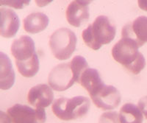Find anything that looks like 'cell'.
Masks as SVG:
<instances>
[{
	"label": "cell",
	"instance_id": "9",
	"mask_svg": "<svg viewBox=\"0 0 147 123\" xmlns=\"http://www.w3.org/2000/svg\"><path fill=\"white\" fill-rule=\"evenodd\" d=\"M11 52L16 59V64H23L38 57L35 52L34 41L28 36H22L13 41Z\"/></svg>",
	"mask_w": 147,
	"mask_h": 123
},
{
	"label": "cell",
	"instance_id": "6",
	"mask_svg": "<svg viewBox=\"0 0 147 123\" xmlns=\"http://www.w3.org/2000/svg\"><path fill=\"white\" fill-rule=\"evenodd\" d=\"M49 84L53 90L64 91L71 87L75 81L71 63L60 64L49 73Z\"/></svg>",
	"mask_w": 147,
	"mask_h": 123
},
{
	"label": "cell",
	"instance_id": "12",
	"mask_svg": "<svg viewBox=\"0 0 147 123\" xmlns=\"http://www.w3.org/2000/svg\"><path fill=\"white\" fill-rule=\"evenodd\" d=\"M90 1H74L66 10V19L71 25L80 27L82 23L89 19Z\"/></svg>",
	"mask_w": 147,
	"mask_h": 123
},
{
	"label": "cell",
	"instance_id": "16",
	"mask_svg": "<svg viewBox=\"0 0 147 123\" xmlns=\"http://www.w3.org/2000/svg\"><path fill=\"white\" fill-rule=\"evenodd\" d=\"M121 123H143L144 116L140 108L132 103H126L119 112Z\"/></svg>",
	"mask_w": 147,
	"mask_h": 123
},
{
	"label": "cell",
	"instance_id": "18",
	"mask_svg": "<svg viewBox=\"0 0 147 123\" xmlns=\"http://www.w3.org/2000/svg\"><path fill=\"white\" fill-rule=\"evenodd\" d=\"M99 123H121V122L116 111H109L102 114Z\"/></svg>",
	"mask_w": 147,
	"mask_h": 123
},
{
	"label": "cell",
	"instance_id": "17",
	"mask_svg": "<svg viewBox=\"0 0 147 123\" xmlns=\"http://www.w3.org/2000/svg\"><path fill=\"white\" fill-rule=\"evenodd\" d=\"M71 69L73 70L75 81L79 83L80 78V76L82 75V72L85 69L89 68L88 64L85 57L80 55H77L71 61Z\"/></svg>",
	"mask_w": 147,
	"mask_h": 123
},
{
	"label": "cell",
	"instance_id": "15",
	"mask_svg": "<svg viewBox=\"0 0 147 123\" xmlns=\"http://www.w3.org/2000/svg\"><path fill=\"white\" fill-rule=\"evenodd\" d=\"M79 83L85 88L90 95L105 84L99 72L96 69L91 68H88L82 72Z\"/></svg>",
	"mask_w": 147,
	"mask_h": 123
},
{
	"label": "cell",
	"instance_id": "10",
	"mask_svg": "<svg viewBox=\"0 0 147 123\" xmlns=\"http://www.w3.org/2000/svg\"><path fill=\"white\" fill-rule=\"evenodd\" d=\"M54 93L52 89L47 84H38L30 89L27 100L31 105L37 108L49 106L53 102Z\"/></svg>",
	"mask_w": 147,
	"mask_h": 123
},
{
	"label": "cell",
	"instance_id": "3",
	"mask_svg": "<svg viewBox=\"0 0 147 123\" xmlns=\"http://www.w3.org/2000/svg\"><path fill=\"white\" fill-rule=\"evenodd\" d=\"M90 102L86 97L77 96L72 98L61 97L53 103L52 110L61 120L70 121L81 118L88 112Z\"/></svg>",
	"mask_w": 147,
	"mask_h": 123
},
{
	"label": "cell",
	"instance_id": "14",
	"mask_svg": "<svg viewBox=\"0 0 147 123\" xmlns=\"http://www.w3.org/2000/svg\"><path fill=\"white\" fill-rule=\"evenodd\" d=\"M49 23V17L43 13H32L24 19V28L26 32L36 34L46 30Z\"/></svg>",
	"mask_w": 147,
	"mask_h": 123
},
{
	"label": "cell",
	"instance_id": "11",
	"mask_svg": "<svg viewBox=\"0 0 147 123\" xmlns=\"http://www.w3.org/2000/svg\"><path fill=\"white\" fill-rule=\"evenodd\" d=\"M20 27L18 15L11 9L1 7L0 9V34L6 39H10L16 35Z\"/></svg>",
	"mask_w": 147,
	"mask_h": 123
},
{
	"label": "cell",
	"instance_id": "19",
	"mask_svg": "<svg viewBox=\"0 0 147 123\" xmlns=\"http://www.w3.org/2000/svg\"><path fill=\"white\" fill-rule=\"evenodd\" d=\"M138 108H140V111L147 119V96L144 97L139 100Z\"/></svg>",
	"mask_w": 147,
	"mask_h": 123
},
{
	"label": "cell",
	"instance_id": "4",
	"mask_svg": "<svg viewBox=\"0 0 147 123\" xmlns=\"http://www.w3.org/2000/svg\"><path fill=\"white\" fill-rule=\"evenodd\" d=\"M76 34L69 28H60L52 33L49 47L52 54L59 61L69 59L77 47Z\"/></svg>",
	"mask_w": 147,
	"mask_h": 123
},
{
	"label": "cell",
	"instance_id": "1",
	"mask_svg": "<svg viewBox=\"0 0 147 123\" xmlns=\"http://www.w3.org/2000/svg\"><path fill=\"white\" fill-rule=\"evenodd\" d=\"M138 49L132 41L121 38L113 47L112 55L116 62L132 74H138L146 66L145 57Z\"/></svg>",
	"mask_w": 147,
	"mask_h": 123
},
{
	"label": "cell",
	"instance_id": "2",
	"mask_svg": "<svg viewBox=\"0 0 147 123\" xmlns=\"http://www.w3.org/2000/svg\"><path fill=\"white\" fill-rule=\"evenodd\" d=\"M116 27L111 23L108 17L99 16L93 24L84 30L82 36L86 45L94 50H98L102 45L108 44L114 40Z\"/></svg>",
	"mask_w": 147,
	"mask_h": 123
},
{
	"label": "cell",
	"instance_id": "5",
	"mask_svg": "<svg viewBox=\"0 0 147 123\" xmlns=\"http://www.w3.org/2000/svg\"><path fill=\"white\" fill-rule=\"evenodd\" d=\"M7 114L13 123H45L47 120L44 108L34 109L26 105H14Z\"/></svg>",
	"mask_w": 147,
	"mask_h": 123
},
{
	"label": "cell",
	"instance_id": "21",
	"mask_svg": "<svg viewBox=\"0 0 147 123\" xmlns=\"http://www.w3.org/2000/svg\"><path fill=\"white\" fill-rule=\"evenodd\" d=\"M138 5L141 10L147 12V0H139Z\"/></svg>",
	"mask_w": 147,
	"mask_h": 123
},
{
	"label": "cell",
	"instance_id": "7",
	"mask_svg": "<svg viewBox=\"0 0 147 123\" xmlns=\"http://www.w3.org/2000/svg\"><path fill=\"white\" fill-rule=\"evenodd\" d=\"M90 96L96 106L102 110L115 109L121 101L119 90L114 86L105 84L90 94Z\"/></svg>",
	"mask_w": 147,
	"mask_h": 123
},
{
	"label": "cell",
	"instance_id": "20",
	"mask_svg": "<svg viewBox=\"0 0 147 123\" xmlns=\"http://www.w3.org/2000/svg\"><path fill=\"white\" fill-rule=\"evenodd\" d=\"M1 123H11L12 121L10 120V116L5 114L3 111H1Z\"/></svg>",
	"mask_w": 147,
	"mask_h": 123
},
{
	"label": "cell",
	"instance_id": "8",
	"mask_svg": "<svg viewBox=\"0 0 147 123\" xmlns=\"http://www.w3.org/2000/svg\"><path fill=\"white\" fill-rule=\"evenodd\" d=\"M122 38L136 43L139 48L147 43V17L141 16L126 24L121 31Z\"/></svg>",
	"mask_w": 147,
	"mask_h": 123
},
{
	"label": "cell",
	"instance_id": "13",
	"mask_svg": "<svg viewBox=\"0 0 147 123\" xmlns=\"http://www.w3.org/2000/svg\"><path fill=\"white\" fill-rule=\"evenodd\" d=\"M15 72L10 59L7 55L0 52V89L8 90L15 82Z\"/></svg>",
	"mask_w": 147,
	"mask_h": 123
}]
</instances>
